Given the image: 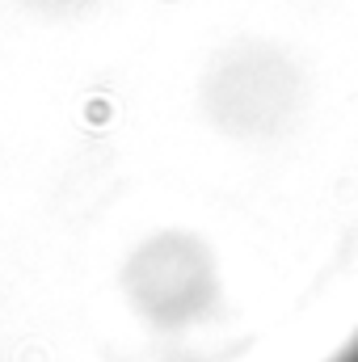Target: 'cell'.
Listing matches in <instances>:
<instances>
[{"mask_svg":"<svg viewBox=\"0 0 358 362\" xmlns=\"http://www.w3.org/2000/svg\"><path fill=\"white\" fill-rule=\"evenodd\" d=\"M337 362H358V341H354V346H350V350H346V354H342Z\"/></svg>","mask_w":358,"mask_h":362,"instance_id":"obj_1","label":"cell"}]
</instances>
